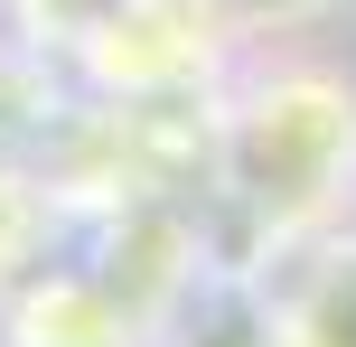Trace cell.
<instances>
[{
    "label": "cell",
    "instance_id": "obj_1",
    "mask_svg": "<svg viewBox=\"0 0 356 347\" xmlns=\"http://www.w3.org/2000/svg\"><path fill=\"white\" fill-rule=\"evenodd\" d=\"M216 263L272 273L356 225V66L328 38H253L216 85Z\"/></svg>",
    "mask_w": 356,
    "mask_h": 347
},
{
    "label": "cell",
    "instance_id": "obj_2",
    "mask_svg": "<svg viewBox=\"0 0 356 347\" xmlns=\"http://www.w3.org/2000/svg\"><path fill=\"white\" fill-rule=\"evenodd\" d=\"M244 47L253 38L234 19V0H104L75 29L66 66L104 104H197L234 75Z\"/></svg>",
    "mask_w": 356,
    "mask_h": 347
},
{
    "label": "cell",
    "instance_id": "obj_3",
    "mask_svg": "<svg viewBox=\"0 0 356 347\" xmlns=\"http://www.w3.org/2000/svg\"><path fill=\"white\" fill-rule=\"evenodd\" d=\"M272 347H356V225L272 263Z\"/></svg>",
    "mask_w": 356,
    "mask_h": 347
},
{
    "label": "cell",
    "instance_id": "obj_4",
    "mask_svg": "<svg viewBox=\"0 0 356 347\" xmlns=\"http://www.w3.org/2000/svg\"><path fill=\"white\" fill-rule=\"evenodd\" d=\"M150 347H272V273L216 263L160 329H150Z\"/></svg>",
    "mask_w": 356,
    "mask_h": 347
}]
</instances>
